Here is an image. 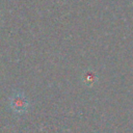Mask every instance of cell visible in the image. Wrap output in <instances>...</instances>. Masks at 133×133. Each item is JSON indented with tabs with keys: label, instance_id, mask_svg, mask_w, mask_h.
Here are the masks:
<instances>
[{
	"label": "cell",
	"instance_id": "6da1fadb",
	"mask_svg": "<svg viewBox=\"0 0 133 133\" xmlns=\"http://www.w3.org/2000/svg\"><path fill=\"white\" fill-rule=\"evenodd\" d=\"M9 107L15 114L22 115L29 108V101L22 91H15L9 98Z\"/></svg>",
	"mask_w": 133,
	"mask_h": 133
}]
</instances>
